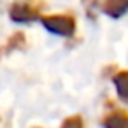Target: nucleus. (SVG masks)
Listing matches in <instances>:
<instances>
[{
  "instance_id": "obj_2",
  "label": "nucleus",
  "mask_w": 128,
  "mask_h": 128,
  "mask_svg": "<svg viewBox=\"0 0 128 128\" xmlns=\"http://www.w3.org/2000/svg\"><path fill=\"white\" fill-rule=\"evenodd\" d=\"M37 16L35 9H32L28 4H14L11 7V18L14 21H20V23H28V21H34Z\"/></svg>"
},
{
  "instance_id": "obj_4",
  "label": "nucleus",
  "mask_w": 128,
  "mask_h": 128,
  "mask_svg": "<svg viewBox=\"0 0 128 128\" xmlns=\"http://www.w3.org/2000/svg\"><path fill=\"white\" fill-rule=\"evenodd\" d=\"M104 128H128V118L123 110L112 112L109 114L104 121H102Z\"/></svg>"
},
{
  "instance_id": "obj_6",
  "label": "nucleus",
  "mask_w": 128,
  "mask_h": 128,
  "mask_svg": "<svg viewBox=\"0 0 128 128\" xmlns=\"http://www.w3.org/2000/svg\"><path fill=\"white\" fill-rule=\"evenodd\" d=\"M60 128H82V121L79 116H74V118H68L63 121V124Z\"/></svg>"
},
{
  "instance_id": "obj_1",
  "label": "nucleus",
  "mask_w": 128,
  "mask_h": 128,
  "mask_svg": "<svg viewBox=\"0 0 128 128\" xmlns=\"http://www.w3.org/2000/svg\"><path fill=\"white\" fill-rule=\"evenodd\" d=\"M42 25L49 32H53L56 35H63V37L72 35L76 30V21L72 16H44Z\"/></svg>"
},
{
  "instance_id": "obj_5",
  "label": "nucleus",
  "mask_w": 128,
  "mask_h": 128,
  "mask_svg": "<svg viewBox=\"0 0 128 128\" xmlns=\"http://www.w3.org/2000/svg\"><path fill=\"white\" fill-rule=\"evenodd\" d=\"M114 84L118 86V93L123 100H126V88H128V76L126 72H119L114 77Z\"/></svg>"
},
{
  "instance_id": "obj_3",
  "label": "nucleus",
  "mask_w": 128,
  "mask_h": 128,
  "mask_svg": "<svg viewBox=\"0 0 128 128\" xmlns=\"http://www.w3.org/2000/svg\"><path fill=\"white\" fill-rule=\"evenodd\" d=\"M126 9H128V0H105L104 4V12H107L112 18L123 16Z\"/></svg>"
}]
</instances>
